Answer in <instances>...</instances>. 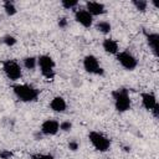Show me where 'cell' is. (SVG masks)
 <instances>
[{"mask_svg":"<svg viewBox=\"0 0 159 159\" xmlns=\"http://www.w3.org/2000/svg\"><path fill=\"white\" fill-rule=\"evenodd\" d=\"M12 91H14V94L16 96V98L21 102H25V103L35 102L40 94V91L37 88H35L31 84H26V83L14 84Z\"/></svg>","mask_w":159,"mask_h":159,"instance_id":"cell-1","label":"cell"},{"mask_svg":"<svg viewBox=\"0 0 159 159\" xmlns=\"http://www.w3.org/2000/svg\"><path fill=\"white\" fill-rule=\"evenodd\" d=\"M112 97L114 101V108L119 113H124L130 109L132 101L129 97V92L127 88H118L112 91Z\"/></svg>","mask_w":159,"mask_h":159,"instance_id":"cell-2","label":"cell"},{"mask_svg":"<svg viewBox=\"0 0 159 159\" xmlns=\"http://www.w3.org/2000/svg\"><path fill=\"white\" fill-rule=\"evenodd\" d=\"M88 139L92 144V147L101 153H104L107 150H109L111 148V139L108 137H106L103 133L97 132V130H91L88 133Z\"/></svg>","mask_w":159,"mask_h":159,"instance_id":"cell-3","label":"cell"},{"mask_svg":"<svg viewBox=\"0 0 159 159\" xmlns=\"http://www.w3.org/2000/svg\"><path fill=\"white\" fill-rule=\"evenodd\" d=\"M37 66L40 67L41 75L46 78V80H53L55 78V61L51 56L48 55H41L40 57H37Z\"/></svg>","mask_w":159,"mask_h":159,"instance_id":"cell-4","label":"cell"},{"mask_svg":"<svg viewBox=\"0 0 159 159\" xmlns=\"http://www.w3.org/2000/svg\"><path fill=\"white\" fill-rule=\"evenodd\" d=\"M1 65H2V71H4L5 76L10 81H17V80L21 78L22 70H21V66L17 61H15V60H4L1 62Z\"/></svg>","mask_w":159,"mask_h":159,"instance_id":"cell-5","label":"cell"},{"mask_svg":"<svg viewBox=\"0 0 159 159\" xmlns=\"http://www.w3.org/2000/svg\"><path fill=\"white\" fill-rule=\"evenodd\" d=\"M116 60L119 62V65L127 70V71H133L137 68L138 66V60L135 58V56L129 52V51H119L116 55Z\"/></svg>","mask_w":159,"mask_h":159,"instance_id":"cell-6","label":"cell"},{"mask_svg":"<svg viewBox=\"0 0 159 159\" xmlns=\"http://www.w3.org/2000/svg\"><path fill=\"white\" fill-rule=\"evenodd\" d=\"M83 68L89 75H97V76H103L104 75V70L101 67L99 61L94 55L84 56V58H83Z\"/></svg>","mask_w":159,"mask_h":159,"instance_id":"cell-7","label":"cell"},{"mask_svg":"<svg viewBox=\"0 0 159 159\" xmlns=\"http://www.w3.org/2000/svg\"><path fill=\"white\" fill-rule=\"evenodd\" d=\"M75 20L76 22H78L81 26L89 29L93 24V16L86 10V9H80L75 11Z\"/></svg>","mask_w":159,"mask_h":159,"instance_id":"cell-8","label":"cell"},{"mask_svg":"<svg viewBox=\"0 0 159 159\" xmlns=\"http://www.w3.org/2000/svg\"><path fill=\"white\" fill-rule=\"evenodd\" d=\"M60 130V122L56 119H46L41 124L40 132L43 135H55Z\"/></svg>","mask_w":159,"mask_h":159,"instance_id":"cell-9","label":"cell"},{"mask_svg":"<svg viewBox=\"0 0 159 159\" xmlns=\"http://www.w3.org/2000/svg\"><path fill=\"white\" fill-rule=\"evenodd\" d=\"M140 98H142V106L144 107V109L152 112L153 108L155 106H158V102H157V97L154 96V93H150V92H143L140 94Z\"/></svg>","mask_w":159,"mask_h":159,"instance_id":"cell-10","label":"cell"},{"mask_svg":"<svg viewBox=\"0 0 159 159\" xmlns=\"http://www.w3.org/2000/svg\"><path fill=\"white\" fill-rule=\"evenodd\" d=\"M86 10L92 15V16H99L106 14V6L102 2L98 1H87L86 2Z\"/></svg>","mask_w":159,"mask_h":159,"instance_id":"cell-11","label":"cell"},{"mask_svg":"<svg viewBox=\"0 0 159 159\" xmlns=\"http://www.w3.org/2000/svg\"><path fill=\"white\" fill-rule=\"evenodd\" d=\"M145 39H147V43L150 47L152 52L154 53V56L158 57V48H159V35L157 32H148L144 31Z\"/></svg>","mask_w":159,"mask_h":159,"instance_id":"cell-12","label":"cell"},{"mask_svg":"<svg viewBox=\"0 0 159 159\" xmlns=\"http://www.w3.org/2000/svg\"><path fill=\"white\" fill-rule=\"evenodd\" d=\"M50 108H51L53 112L62 113V112L66 111V108H67V103H66V101H65L63 97H61V96H56V97H53V98L51 99V102H50Z\"/></svg>","mask_w":159,"mask_h":159,"instance_id":"cell-13","label":"cell"},{"mask_svg":"<svg viewBox=\"0 0 159 159\" xmlns=\"http://www.w3.org/2000/svg\"><path fill=\"white\" fill-rule=\"evenodd\" d=\"M102 47L109 55H117L119 52L118 42L114 39H104L103 42H102Z\"/></svg>","mask_w":159,"mask_h":159,"instance_id":"cell-14","label":"cell"},{"mask_svg":"<svg viewBox=\"0 0 159 159\" xmlns=\"http://www.w3.org/2000/svg\"><path fill=\"white\" fill-rule=\"evenodd\" d=\"M96 30L101 34H109L111 30H112V25L108 22V21H99L96 24Z\"/></svg>","mask_w":159,"mask_h":159,"instance_id":"cell-15","label":"cell"},{"mask_svg":"<svg viewBox=\"0 0 159 159\" xmlns=\"http://www.w3.org/2000/svg\"><path fill=\"white\" fill-rule=\"evenodd\" d=\"M22 62H24V67H25L26 70H34V68L37 66V58L34 57V56L25 57Z\"/></svg>","mask_w":159,"mask_h":159,"instance_id":"cell-16","label":"cell"},{"mask_svg":"<svg viewBox=\"0 0 159 159\" xmlns=\"http://www.w3.org/2000/svg\"><path fill=\"white\" fill-rule=\"evenodd\" d=\"M4 10H5V12H6L7 16H14V15L17 12V10H16L14 2L10 1V0L4 1Z\"/></svg>","mask_w":159,"mask_h":159,"instance_id":"cell-17","label":"cell"},{"mask_svg":"<svg viewBox=\"0 0 159 159\" xmlns=\"http://www.w3.org/2000/svg\"><path fill=\"white\" fill-rule=\"evenodd\" d=\"M132 4L134 5V7L140 11V12H145L147 11V6H148V1L145 0H133Z\"/></svg>","mask_w":159,"mask_h":159,"instance_id":"cell-18","label":"cell"},{"mask_svg":"<svg viewBox=\"0 0 159 159\" xmlns=\"http://www.w3.org/2000/svg\"><path fill=\"white\" fill-rule=\"evenodd\" d=\"M1 42H2L4 45H6V46H14V45L17 42V40H16V37L12 36V35H5V36L1 37Z\"/></svg>","mask_w":159,"mask_h":159,"instance_id":"cell-19","label":"cell"},{"mask_svg":"<svg viewBox=\"0 0 159 159\" xmlns=\"http://www.w3.org/2000/svg\"><path fill=\"white\" fill-rule=\"evenodd\" d=\"M61 5L66 10H71V9H73V7H76L78 5V1L77 0H62L61 1Z\"/></svg>","mask_w":159,"mask_h":159,"instance_id":"cell-20","label":"cell"},{"mask_svg":"<svg viewBox=\"0 0 159 159\" xmlns=\"http://www.w3.org/2000/svg\"><path fill=\"white\" fill-rule=\"evenodd\" d=\"M31 159H55L52 154H45V153H36L30 155Z\"/></svg>","mask_w":159,"mask_h":159,"instance_id":"cell-21","label":"cell"},{"mask_svg":"<svg viewBox=\"0 0 159 159\" xmlns=\"http://www.w3.org/2000/svg\"><path fill=\"white\" fill-rule=\"evenodd\" d=\"M71 128H72V123L68 120L60 123V130H62V132H68V130H71Z\"/></svg>","mask_w":159,"mask_h":159,"instance_id":"cell-22","label":"cell"},{"mask_svg":"<svg viewBox=\"0 0 159 159\" xmlns=\"http://www.w3.org/2000/svg\"><path fill=\"white\" fill-rule=\"evenodd\" d=\"M12 155H14V154H12V152L6 150V149H4V150H1V152H0V159H10Z\"/></svg>","mask_w":159,"mask_h":159,"instance_id":"cell-23","label":"cell"},{"mask_svg":"<svg viewBox=\"0 0 159 159\" xmlns=\"http://www.w3.org/2000/svg\"><path fill=\"white\" fill-rule=\"evenodd\" d=\"M78 147H80V144H78V142H76V140H71V142L68 143V149L72 150V152H76V150L78 149Z\"/></svg>","mask_w":159,"mask_h":159,"instance_id":"cell-24","label":"cell"},{"mask_svg":"<svg viewBox=\"0 0 159 159\" xmlns=\"http://www.w3.org/2000/svg\"><path fill=\"white\" fill-rule=\"evenodd\" d=\"M58 26L62 27V29H65V27L67 26V20H66V17H61V19H58Z\"/></svg>","mask_w":159,"mask_h":159,"instance_id":"cell-25","label":"cell"},{"mask_svg":"<svg viewBox=\"0 0 159 159\" xmlns=\"http://www.w3.org/2000/svg\"><path fill=\"white\" fill-rule=\"evenodd\" d=\"M152 113H153V116H154V118H158V116H159V104H158V106H155V107L153 108V111H152Z\"/></svg>","mask_w":159,"mask_h":159,"instance_id":"cell-26","label":"cell"}]
</instances>
